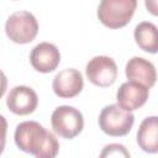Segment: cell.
<instances>
[{
  "instance_id": "obj_12",
  "label": "cell",
  "mask_w": 158,
  "mask_h": 158,
  "mask_svg": "<svg viewBox=\"0 0 158 158\" xmlns=\"http://www.w3.org/2000/svg\"><path fill=\"white\" fill-rule=\"evenodd\" d=\"M137 143L147 153L158 152V118L157 116L146 117L137 131Z\"/></svg>"
},
{
  "instance_id": "obj_5",
  "label": "cell",
  "mask_w": 158,
  "mask_h": 158,
  "mask_svg": "<svg viewBox=\"0 0 158 158\" xmlns=\"http://www.w3.org/2000/svg\"><path fill=\"white\" fill-rule=\"evenodd\" d=\"M51 125L59 137L72 139L83 131L84 117L78 109L69 105H62L52 112Z\"/></svg>"
},
{
  "instance_id": "obj_6",
  "label": "cell",
  "mask_w": 158,
  "mask_h": 158,
  "mask_svg": "<svg viewBox=\"0 0 158 158\" xmlns=\"http://www.w3.org/2000/svg\"><path fill=\"white\" fill-rule=\"evenodd\" d=\"M85 74L91 84L100 88H107L116 81L117 65L111 57L96 56L88 62Z\"/></svg>"
},
{
  "instance_id": "obj_14",
  "label": "cell",
  "mask_w": 158,
  "mask_h": 158,
  "mask_svg": "<svg viewBox=\"0 0 158 158\" xmlns=\"http://www.w3.org/2000/svg\"><path fill=\"white\" fill-rule=\"evenodd\" d=\"M99 158H131L128 149L121 143H110L106 144Z\"/></svg>"
},
{
  "instance_id": "obj_4",
  "label": "cell",
  "mask_w": 158,
  "mask_h": 158,
  "mask_svg": "<svg viewBox=\"0 0 158 158\" xmlns=\"http://www.w3.org/2000/svg\"><path fill=\"white\" fill-rule=\"evenodd\" d=\"M135 122L132 112L123 110L117 104L105 106L99 115V127L111 137L126 136Z\"/></svg>"
},
{
  "instance_id": "obj_11",
  "label": "cell",
  "mask_w": 158,
  "mask_h": 158,
  "mask_svg": "<svg viewBox=\"0 0 158 158\" xmlns=\"http://www.w3.org/2000/svg\"><path fill=\"white\" fill-rule=\"evenodd\" d=\"M125 74L128 81L138 83L148 89L156 84L157 74L152 62L142 57H132L125 68Z\"/></svg>"
},
{
  "instance_id": "obj_7",
  "label": "cell",
  "mask_w": 158,
  "mask_h": 158,
  "mask_svg": "<svg viewBox=\"0 0 158 158\" xmlns=\"http://www.w3.org/2000/svg\"><path fill=\"white\" fill-rule=\"evenodd\" d=\"M6 105L12 114L26 116L37 109L38 96L32 88L26 85H17L12 88L7 94Z\"/></svg>"
},
{
  "instance_id": "obj_9",
  "label": "cell",
  "mask_w": 158,
  "mask_h": 158,
  "mask_svg": "<svg viewBox=\"0 0 158 158\" xmlns=\"http://www.w3.org/2000/svg\"><path fill=\"white\" fill-rule=\"evenodd\" d=\"M30 62L33 69L40 73H51L57 69L60 63L59 49L49 42L36 44L30 53Z\"/></svg>"
},
{
  "instance_id": "obj_8",
  "label": "cell",
  "mask_w": 158,
  "mask_h": 158,
  "mask_svg": "<svg viewBox=\"0 0 158 158\" xmlns=\"http://www.w3.org/2000/svg\"><path fill=\"white\" fill-rule=\"evenodd\" d=\"M84 86L83 75L78 69L67 68L56 74L52 83V89L58 98L72 99L80 94Z\"/></svg>"
},
{
  "instance_id": "obj_13",
  "label": "cell",
  "mask_w": 158,
  "mask_h": 158,
  "mask_svg": "<svg viewBox=\"0 0 158 158\" xmlns=\"http://www.w3.org/2000/svg\"><path fill=\"white\" fill-rule=\"evenodd\" d=\"M135 41L141 49L148 53H157L158 51V33L157 26L149 21H142L135 27Z\"/></svg>"
},
{
  "instance_id": "obj_16",
  "label": "cell",
  "mask_w": 158,
  "mask_h": 158,
  "mask_svg": "<svg viewBox=\"0 0 158 158\" xmlns=\"http://www.w3.org/2000/svg\"><path fill=\"white\" fill-rule=\"evenodd\" d=\"M6 89H7V79H6L5 73L0 69V99L4 96Z\"/></svg>"
},
{
  "instance_id": "obj_15",
  "label": "cell",
  "mask_w": 158,
  "mask_h": 158,
  "mask_svg": "<svg viewBox=\"0 0 158 158\" xmlns=\"http://www.w3.org/2000/svg\"><path fill=\"white\" fill-rule=\"evenodd\" d=\"M6 132H7V121L2 115H0V156L4 152L6 144Z\"/></svg>"
},
{
  "instance_id": "obj_2",
  "label": "cell",
  "mask_w": 158,
  "mask_h": 158,
  "mask_svg": "<svg viewBox=\"0 0 158 158\" xmlns=\"http://www.w3.org/2000/svg\"><path fill=\"white\" fill-rule=\"evenodd\" d=\"M136 7V0H102L98 6V17L109 28H121L131 21Z\"/></svg>"
},
{
  "instance_id": "obj_3",
  "label": "cell",
  "mask_w": 158,
  "mask_h": 158,
  "mask_svg": "<svg viewBox=\"0 0 158 158\" xmlns=\"http://www.w3.org/2000/svg\"><path fill=\"white\" fill-rule=\"evenodd\" d=\"M6 36L15 43L26 44L32 42L38 33V22L33 14L26 10L11 14L5 22Z\"/></svg>"
},
{
  "instance_id": "obj_1",
  "label": "cell",
  "mask_w": 158,
  "mask_h": 158,
  "mask_svg": "<svg viewBox=\"0 0 158 158\" xmlns=\"http://www.w3.org/2000/svg\"><path fill=\"white\" fill-rule=\"evenodd\" d=\"M16 146L36 158H56L59 143L56 136L37 121H23L15 130Z\"/></svg>"
},
{
  "instance_id": "obj_10",
  "label": "cell",
  "mask_w": 158,
  "mask_h": 158,
  "mask_svg": "<svg viewBox=\"0 0 158 158\" xmlns=\"http://www.w3.org/2000/svg\"><path fill=\"white\" fill-rule=\"evenodd\" d=\"M149 89L133 81H126L120 85L116 93L117 105L126 111H135L143 106L148 100Z\"/></svg>"
}]
</instances>
